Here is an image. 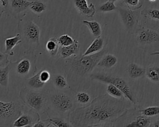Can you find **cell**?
<instances>
[{
    "instance_id": "18",
    "label": "cell",
    "mask_w": 159,
    "mask_h": 127,
    "mask_svg": "<svg viewBox=\"0 0 159 127\" xmlns=\"http://www.w3.org/2000/svg\"><path fill=\"white\" fill-rule=\"evenodd\" d=\"M104 48V38L100 36L96 37L93 41L91 44L88 47L83 55H89L96 53L101 51Z\"/></svg>"
},
{
    "instance_id": "19",
    "label": "cell",
    "mask_w": 159,
    "mask_h": 127,
    "mask_svg": "<svg viewBox=\"0 0 159 127\" xmlns=\"http://www.w3.org/2000/svg\"><path fill=\"white\" fill-rule=\"evenodd\" d=\"M48 118L46 120L49 123L48 126H55V127H70L73 126L70 122L66 121L62 116H50L47 115Z\"/></svg>"
},
{
    "instance_id": "31",
    "label": "cell",
    "mask_w": 159,
    "mask_h": 127,
    "mask_svg": "<svg viewBox=\"0 0 159 127\" xmlns=\"http://www.w3.org/2000/svg\"><path fill=\"white\" fill-rule=\"evenodd\" d=\"M75 100L76 102L80 104L84 105L88 103L90 101V95L86 92L84 91L78 92L75 94Z\"/></svg>"
},
{
    "instance_id": "27",
    "label": "cell",
    "mask_w": 159,
    "mask_h": 127,
    "mask_svg": "<svg viewBox=\"0 0 159 127\" xmlns=\"http://www.w3.org/2000/svg\"><path fill=\"white\" fill-rule=\"evenodd\" d=\"M30 11L35 14H40L43 12L47 9V4L40 0H36L32 2L29 7Z\"/></svg>"
},
{
    "instance_id": "4",
    "label": "cell",
    "mask_w": 159,
    "mask_h": 127,
    "mask_svg": "<svg viewBox=\"0 0 159 127\" xmlns=\"http://www.w3.org/2000/svg\"><path fill=\"white\" fill-rule=\"evenodd\" d=\"M18 32L22 37L25 51H35L40 46V29L33 21L21 19L17 24Z\"/></svg>"
},
{
    "instance_id": "20",
    "label": "cell",
    "mask_w": 159,
    "mask_h": 127,
    "mask_svg": "<svg viewBox=\"0 0 159 127\" xmlns=\"http://www.w3.org/2000/svg\"><path fill=\"white\" fill-rule=\"evenodd\" d=\"M40 71L33 76L30 77L26 79L27 85L28 87L34 90H42L44 87L45 83L41 81L40 77Z\"/></svg>"
},
{
    "instance_id": "35",
    "label": "cell",
    "mask_w": 159,
    "mask_h": 127,
    "mask_svg": "<svg viewBox=\"0 0 159 127\" xmlns=\"http://www.w3.org/2000/svg\"><path fill=\"white\" fill-rule=\"evenodd\" d=\"M40 77L41 81L43 82L46 84L50 80L51 74L48 71H47L45 69H41L40 73Z\"/></svg>"
},
{
    "instance_id": "24",
    "label": "cell",
    "mask_w": 159,
    "mask_h": 127,
    "mask_svg": "<svg viewBox=\"0 0 159 127\" xmlns=\"http://www.w3.org/2000/svg\"><path fill=\"white\" fill-rule=\"evenodd\" d=\"M11 63L4 67H0V85L1 87L7 88L9 77L8 74L11 69Z\"/></svg>"
},
{
    "instance_id": "21",
    "label": "cell",
    "mask_w": 159,
    "mask_h": 127,
    "mask_svg": "<svg viewBox=\"0 0 159 127\" xmlns=\"http://www.w3.org/2000/svg\"><path fill=\"white\" fill-rule=\"evenodd\" d=\"M151 120L148 116H147L143 114L137 116L134 120L131 121L129 123L125 124L123 126H134V127H145L150 126Z\"/></svg>"
},
{
    "instance_id": "39",
    "label": "cell",
    "mask_w": 159,
    "mask_h": 127,
    "mask_svg": "<svg viewBox=\"0 0 159 127\" xmlns=\"http://www.w3.org/2000/svg\"><path fill=\"white\" fill-rule=\"evenodd\" d=\"M150 126H153V127H159V120L155 121V122L151 123Z\"/></svg>"
},
{
    "instance_id": "2",
    "label": "cell",
    "mask_w": 159,
    "mask_h": 127,
    "mask_svg": "<svg viewBox=\"0 0 159 127\" xmlns=\"http://www.w3.org/2000/svg\"><path fill=\"white\" fill-rule=\"evenodd\" d=\"M107 48H104L94 54L73 56L66 61L70 68V72L81 77L90 76L102 57L107 53Z\"/></svg>"
},
{
    "instance_id": "13",
    "label": "cell",
    "mask_w": 159,
    "mask_h": 127,
    "mask_svg": "<svg viewBox=\"0 0 159 127\" xmlns=\"http://www.w3.org/2000/svg\"><path fill=\"white\" fill-rule=\"evenodd\" d=\"M73 4L77 11L83 15L93 17L96 13V7L93 3L88 4V0H73Z\"/></svg>"
},
{
    "instance_id": "34",
    "label": "cell",
    "mask_w": 159,
    "mask_h": 127,
    "mask_svg": "<svg viewBox=\"0 0 159 127\" xmlns=\"http://www.w3.org/2000/svg\"><path fill=\"white\" fill-rule=\"evenodd\" d=\"M123 1L127 7L130 9H132V7H135V9L140 8L142 6V4H140L139 0H123Z\"/></svg>"
},
{
    "instance_id": "14",
    "label": "cell",
    "mask_w": 159,
    "mask_h": 127,
    "mask_svg": "<svg viewBox=\"0 0 159 127\" xmlns=\"http://www.w3.org/2000/svg\"><path fill=\"white\" fill-rule=\"evenodd\" d=\"M79 51V42L76 40L73 44L69 46H60L59 50V56L63 59H66L71 56H77Z\"/></svg>"
},
{
    "instance_id": "1",
    "label": "cell",
    "mask_w": 159,
    "mask_h": 127,
    "mask_svg": "<svg viewBox=\"0 0 159 127\" xmlns=\"http://www.w3.org/2000/svg\"><path fill=\"white\" fill-rule=\"evenodd\" d=\"M126 111L122 99L103 94L88 105L75 108L68 116L73 126H113L114 122Z\"/></svg>"
},
{
    "instance_id": "30",
    "label": "cell",
    "mask_w": 159,
    "mask_h": 127,
    "mask_svg": "<svg viewBox=\"0 0 159 127\" xmlns=\"http://www.w3.org/2000/svg\"><path fill=\"white\" fill-rule=\"evenodd\" d=\"M142 15L145 18L159 20V10L156 9H145L141 12Z\"/></svg>"
},
{
    "instance_id": "28",
    "label": "cell",
    "mask_w": 159,
    "mask_h": 127,
    "mask_svg": "<svg viewBox=\"0 0 159 127\" xmlns=\"http://www.w3.org/2000/svg\"><path fill=\"white\" fill-rule=\"evenodd\" d=\"M106 92L107 94L116 99H122L125 97L121 90L112 84H107L106 87Z\"/></svg>"
},
{
    "instance_id": "40",
    "label": "cell",
    "mask_w": 159,
    "mask_h": 127,
    "mask_svg": "<svg viewBox=\"0 0 159 127\" xmlns=\"http://www.w3.org/2000/svg\"><path fill=\"white\" fill-rule=\"evenodd\" d=\"M152 55H159V51H155L151 54Z\"/></svg>"
},
{
    "instance_id": "11",
    "label": "cell",
    "mask_w": 159,
    "mask_h": 127,
    "mask_svg": "<svg viewBox=\"0 0 159 127\" xmlns=\"http://www.w3.org/2000/svg\"><path fill=\"white\" fill-rule=\"evenodd\" d=\"M135 40L142 45L159 42V33L149 28L142 29L137 32Z\"/></svg>"
},
{
    "instance_id": "7",
    "label": "cell",
    "mask_w": 159,
    "mask_h": 127,
    "mask_svg": "<svg viewBox=\"0 0 159 127\" xmlns=\"http://www.w3.org/2000/svg\"><path fill=\"white\" fill-rule=\"evenodd\" d=\"M23 106L18 102L0 101V126H12L14 121L21 115Z\"/></svg>"
},
{
    "instance_id": "16",
    "label": "cell",
    "mask_w": 159,
    "mask_h": 127,
    "mask_svg": "<svg viewBox=\"0 0 159 127\" xmlns=\"http://www.w3.org/2000/svg\"><path fill=\"white\" fill-rule=\"evenodd\" d=\"M127 73L129 77L136 79L144 76L146 74V69L135 63H131L127 66Z\"/></svg>"
},
{
    "instance_id": "22",
    "label": "cell",
    "mask_w": 159,
    "mask_h": 127,
    "mask_svg": "<svg viewBox=\"0 0 159 127\" xmlns=\"http://www.w3.org/2000/svg\"><path fill=\"white\" fill-rule=\"evenodd\" d=\"M60 47V46L55 37L50 38L45 45L46 50L51 57H55L59 53Z\"/></svg>"
},
{
    "instance_id": "33",
    "label": "cell",
    "mask_w": 159,
    "mask_h": 127,
    "mask_svg": "<svg viewBox=\"0 0 159 127\" xmlns=\"http://www.w3.org/2000/svg\"><path fill=\"white\" fill-rule=\"evenodd\" d=\"M140 112L142 113V114L148 117L154 116L159 115V106L148 107L140 110Z\"/></svg>"
},
{
    "instance_id": "8",
    "label": "cell",
    "mask_w": 159,
    "mask_h": 127,
    "mask_svg": "<svg viewBox=\"0 0 159 127\" xmlns=\"http://www.w3.org/2000/svg\"><path fill=\"white\" fill-rule=\"evenodd\" d=\"M25 56H22L16 63V72L21 76H30L36 72V55L34 51H24Z\"/></svg>"
},
{
    "instance_id": "17",
    "label": "cell",
    "mask_w": 159,
    "mask_h": 127,
    "mask_svg": "<svg viewBox=\"0 0 159 127\" xmlns=\"http://www.w3.org/2000/svg\"><path fill=\"white\" fill-rule=\"evenodd\" d=\"M117 63V58L112 54L106 53L104 55L98 63L96 67L102 69H111L113 68Z\"/></svg>"
},
{
    "instance_id": "10",
    "label": "cell",
    "mask_w": 159,
    "mask_h": 127,
    "mask_svg": "<svg viewBox=\"0 0 159 127\" xmlns=\"http://www.w3.org/2000/svg\"><path fill=\"white\" fill-rule=\"evenodd\" d=\"M39 121H40L39 112L32 108L28 110H24L21 115L14 121L12 126H33Z\"/></svg>"
},
{
    "instance_id": "9",
    "label": "cell",
    "mask_w": 159,
    "mask_h": 127,
    "mask_svg": "<svg viewBox=\"0 0 159 127\" xmlns=\"http://www.w3.org/2000/svg\"><path fill=\"white\" fill-rule=\"evenodd\" d=\"M117 9L120 20L126 30L129 33L134 32L138 27V14L129 7H119Z\"/></svg>"
},
{
    "instance_id": "38",
    "label": "cell",
    "mask_w": 159,
    "mask_h": 127,
    "mask_svg": "<svg viewBox=\"0 0 159 127\" xmlns=\"http://www.w3.org/2000/svg\"><path fill=\"white\" fill-rule=\"evenodd\" d=\"M48 125H49V123L45 120H40L38 122H37L33 126L35 127H45V126H48Z\"/></svg>"
},
{
    "instance_id": "29",
    "label": "cell",
    "mask_w": 159,
    "mask_h": 127,
    "mask_svg": "<svg viewBox=\"0 0 159 127\" xmlns=\"http://www.w3.org/2000/svg\"><path fill=\"white\" fill-rule=\"evenodd\" d=\"M117 9V6L115 5L114 2L110 0L107 1L106 2L101 4L98 8V11L101 12H109L114 11Z\"/></svg>"
},
{
    "instance_id": "26",
    "label": "cell",
    "mask_w": 159,
    "mask_h": 127,
    "mask_svg": "<svg viewBox=\"0 0 159 127\" xmlns=\"http://www.w3.org/2000/svg\"><path fill=\"white\" fill-rule=\"evenodd\" d=\"M146 76L152 81L159 82V66L152 65L146 69Z\"/></svg>"
},
{
    "instance_id": "15",
    "label": "cell",
    "mask_w": 159,
    "mask_h": 127,
    "mask_svg": "<svg viewBox=\"0 0 159 127\" xmlns=\"http://www.w3.org/2000/svg\"><path fill=\"white\" fill-rule=\"evenodd\" d=\"M21 42H22V37L19 33H17L15 36L12 37L5 38L4 53L7 54V55L13 56L14 55V53L13 51L14 48Z\"/></svg>"
},
{
    "instance_id": "36",
    "label": "cell",
    "mask_w": 159,
    "mask_h": 127,
    "mask_svg": "<svg viewBox=\"0 0 159 127\" xmlns=\"http://www.w3.org/2000/svg\"><path fill=\"white\" fill-rule=\"evenodd\" d=\"M11 63V61L8 59L7 55L0 51V67H4Z\"/></svg>"
},
{
    "instance_id": "41",
    "label": "cell",
    "mask_w": 159,
    "mask_h": 127,
    "mask_svg": "<svg viewBox=\"0 0 159 127\" xmlns=\"http://www.w3.org/2000/svg\"><path fill=\"white\" fill-rule=\"evenodd\" d=\"M150 1H151V2H154V1H157V0H149Z\"/></svg>"
},
{
    "instance_id": "25",
    "label": "cell",
    "mask_w": 159,
    "mask_h": 127,
    "mask_svg": "<svg viewBox=\"0 0 159 127\" xmlns=\"http://www.w3.org/2000/svg\"><path fill=\"white\" fill-rule=\"evenodd\" d=\"M52 82L57 89L63 90L68 85L66 77L61 74H55L53 76Z\"/></svg>"
},
{
    "instance_id": "12",
    "label": "cell",
    "mask_w": 159,
    "mask_h": 127,
    "mask_svg": "<svg viewBox=\"0 0 159 127\" xmlns=\"http://www.w3.org/2000/svg\"><path fill=\"white\" fill-rule=\"evenodd\" d=\"M32 2L28 0H9V9L11 14L15 17H19L21 14L29 9Z\"/></svg>"
},
{
    "instance_id": "6",
    "label": "cell",
    "mask_w": 159,
    "mask_h": 127,
    "mask_svg": "<svg viewBox=\"0 0 159 127\" xmlns=\"http://www.w3.org/2000/svg\"><path fill=\"white\" fill-rule=\"evenodd\" d=\"M92 80H95L103 83L112 84L120 89L124 93L125 97L133 103H135V97L127 81L122 77L108 74L104 71H97L92 72L90 75Z\"/></svg>"
},
{
    "instance_id": "37",
    "label": "cell",
    "mask_w": 159,
    "mask_h": 127,
    "mask_svg": "<svg viewBox=\"0 0 159 127\" xmlns=\"http://www.w3.org/2000/svg\"><path fill=\"white\" fill-rule=\"evenodd\" d=\"M0 15L2 17L3 12L6 11V9L9 8V0H0Z\"/></svg>"
},
{
    "instance_id": "42",
    "label": "cell",
    "mask_w": 159,
    "mask_h": 127,
    "mask_svg": "<svg viewBox=\"0 0 159 127\" xmlns=\"http://www.w3.org/2000/svg\"><path fill=\"white\" fill-rule=\"evenodd\" d=\"M110 1H113V2H116V1H118V0H110Z\"/></svg>"
},
{
    "instance_id": "32",
    "label": "cell",
    "mask_w": 159,
    "mask_h": 127,
    "mask_svg": "<svg viewBox=\"0 0 159 127\" xmlns=\"http://www.w3.org/2000/svg\"><path fill=\"white\" fill-rule=\"evenodd\" d=\"M57 41L60 46H69L73 44L76 40L73 39L71 36L68 34H63L57 38Z\"/></svg>"
},
{
    "instance_id": "3",
    "label": "cell",
    "mask_w": 159,
    "mask_h": 127,
    "mask_svg": "<svg viewBox=\"0 0 159 127\" xmlns=\"http://www.w3.org/2000/svg\"><path fill=\"white\" fill-rule=\"evenodd\" d=\"M75 98L67 91L57 89L48 91V109L59 115H68L75 108Z\"/></svg>"
},
{
    "instance_id": "23",
    "label": "cell",
    "mask_w": 159,
    "mask_h": 127,
    "mask_svg": "<svg viewBox=\"0 0 159 127\" xmlns=\"http://www.w3.org/2000/svg\"><path fill=\"white\" fill-rule=\"evenodd\" d=\"M82 23L86 25L90 30L92 35L96 38L101 36L102 29L100 24L96 20H83Z\"/></svg>"
},
{
    "instance_id": "5",
    "label": "cell",
    "mask_w": 159,
    "mask_h": 127,
    "mask_svg": "<svg viewBox=\"0 0 159 127\" xmlns=\"http://www.w3.org/2000/svg\"><path fill=\"white\" fill-rule=\"evenodd\" d=\"M19 98L25 106L39 113L46 112L48 109V91L34 90L27 86L20 90Z\"/></svg>"
}]
</instances>
